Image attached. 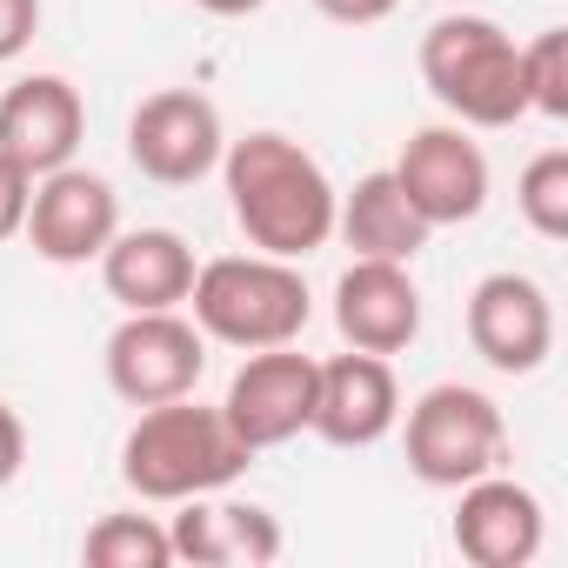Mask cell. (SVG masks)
<instances>
[{"label": "cell", "instance_id": "7", "mask_svg": "<svg viewBox=\"0 0 568 568\" xmlns=\"http://www.w3.org/2000/svg\"><path fill=\"white\" fill-rule=\"evenodd\" d=\"M315 375H322V362L315 355H295V342L254 348L234 368L227 395H221V415H227L234 442L247 455H267L281 442L308 435V422H315Z\"/></svg>", "mask_w": 568, "mask_h": 568}, {"label": "cell", "instance_id": "24", "mask_svg": "<svg viewBox=\"0 0 568 568\" xmlns=\"http://www.w3.org/2000/svg\"><path fill=\"white\" fill-rule=\"evenodd\" d=\"M315 8L328 21H342V28H375V21H388L402 8V0H315Z\"/></svg>", "mask_w": 568, "mask_h": 568}, {"label": "cell", "instance_id": "23", "mask_svg": "<svg viewBox=\"0 0 568 568\" xmlns=\"http://www.w3.org/2000/svg\"><path fill=\"white\" fill-rule=\"evenodd\" d=\"M34 34H41V0H0V68L21 61Z\"/></svg>", "mask_w": 568, "mask_h": 568}, {"label": "cell", "instance_id": "4", "mask_svg": "<svg viewBox=\"0 0 568 568\" xmlns=\"http://www.w3.org/2000/svg\"><path fill=\"white\" fill-rule=\"evenodd\" d=\"M422 81L462 128H515L521 101V48L488 14H442L422 34Z\"/></svg>", "mask_w": 568, "mask_h": 568}, {"label": "cell", "instance_id": "18", "mask_svg": "<svg viewBox=\"0 0 568 568\" xmlns=\"http://www.w3.org/2000/svg\"><path fill=\"white\" fill-rule=\"evenodd\" d=\"M335 234L355 247V254H368V261H408L415 267V254L428 247V221L415 214V201L402 194V181L388 174V168H375V174H362L342 201H335Z\"/></svg>", "mask_w": 568, "mask_h": 568}, {"label": "cell", "instance_id": "22", "mask_svg": "<svg viewBox=\"0 0 568 568\" xmlns=\"http://www.w3.org/2000/svg\"><path fill=\"white\" fill-rule=\"evenodd\" d=\"M28 201H34V174H28L14 154H0V241H14V234H21Z\"/></svg>", "mask_w": 568, "mask_h": 568}, {"label": "cell", "instance_id": "5", "mask_svg": "<svg viewBox=\"0 0 568 568\" xmlns=\"http://www.w3.org/2000/svg\"><path fill=\"white\" fill-rule=\"evenodd\" d=\"M395 428L408 448V475L422 488H468L475 475H495L508 462V422H501L495 395L475 382L422 388Z\"/></svg>", "mask_w": 568, "mask_h": 568}, {"label": "cell", "instance_id": "10", "mask_svg": "<svg viewBox=\"0 0 568 568\" xmlns=\"http://www.w3.org/2000/svg\"><path fill=\"white\" fill-rule=\"evenodd\" d=\"M21 234L34 241L41 261L54 267H88L101 261V247L121 234V194L108 174L94 168H54V174H34V201H28V221Z\"/></svg>", "mask_w": 568, "mask_h": 568}, {"label": "cell", "instance_id": "15", "mask_svg": "<svg viewBox=\"0 0 568 568\" xmlns=\"http://www.w3.org/2000/svg\"><path fill=\"white\" fill-rule=\"evenodd\" d=\"M88 108L68 74H21L0 94V154H14L28 174H54L81 154Z\"/></svg>", "mask_w": 568, "mask_h": 568}, {"label": "cell", "instance_id": "3", "mask_svg": "<svg viewBox=\"0 0 568 568\" xmlns=\"http://www.w3.org/2000/svg\"><path fill=\"white\" fill-rule=\"evenodd\" d=\"M194 308L187 322L221 342V348H281V342H302L308 315H315V295L295 261L281 254H221V261H201L194 267V288L187 302Z\"/></svg>", "mask_w": 568, "mask_h": 568}, {"label": "cell", "instance_id": "2", "mask_svg": "<svg viewBox=\"0 0 568 568\" xmlns=\"http://www.w3.org/2000/svg\"><path fill=\"white\" fill-rule=\"evenodd\" d=\"M254 455L234 442L227 415L221 408H201L194 395H174V402H154V408H134V428L121 435V481L141 495V501H187V495H214L227 488Z\"/></svg>", "mask_w": 568, "mask_h": 568}, {"label": "cell", "instance_id": "6", "mask_svg": "<svg viewBox=\"0 0 568 568\" xmlns=\"http://www.w3.org/2000/svg\"><path fill=\"white\" fill-rule=\"evenodd\" d=\"M101 368H108V388L128 408H154V402H174V395L201 388L207 335L181 308H141V315H121V328L108 335Z\"/></svg>", "mask_w": 568, "mask_h": 568}, {"label": "cell", "instance_id": "19", "mask_svg": "<svg viewBox=\"0 0 568 568\" xmlns=\"http://www.w3.org/2000/svg\"><path fill=\"white\" fill-rule=\"evenodd\" d=\"M81 555L94 568H168L174 561V541L154 515H101L81 541Z\"/></svg>", "mask_w": 568, "mask_h": 568}, {"label": "cell", "instance_id": "21", "mask_svg": "<svg viewBox=\"0 0 568 568\" xmlns=\"http://www.w3.org/2000/svg\"><path fill=\"white\" fill-rule=\"evenodd\" d=\"M521 101L541 121H568V34L561 28H541L521 48Z\"/></svg>", "mask_w": 568, "mask_h": 568}, {"label": "cell", "instance_id": "16", "mask_svg": "<svg viewBox=\"0 0 568 568\" xmlns=\"http://www.w3.org/2000/svg\"><path fill=\"white\" fill-rule=\"evenodd\" d=\"M174 561H194V568H267L281 561V521L261 508V501H227L221 488L214 495H187L174 501Z\"/></svg>", "mask_w": 568, "mask_h": 568}, {"label": "cell", "instance_id": "8", "mask_svg": "<svg viewBox=\"0 0 568 568\" xmlns=\"http://www.w3.org/2000/svg\"><path fill=\"white\" fill-rule=\"evenodd\" d=\"M227 128L201 88H161L128 114V161L161 187H194L221 168Z\"/></svg>", "mask_w": 568, "mask_h": 568}, {"label": "cell", "instance_id": "11", "mask_svg": "<svg viewBox=\"0 0 568 568\" xmlns=\"http://www.w3.org/2000/svg\"><path fill=\"white\" fill-rule=\"evenodd\" d=\"M468 348L495 375H535L555 355V302L535 274L495 267L468 288Z\"/></svg>", "mask_w": 568, "mask_h": 568}, {"label": "cell", "instance_id": "12", "mask_svg": "<svg viewBox=\"0 0 568 568\" xmlns=\"http://www.w3.org/2000/svg\"><path fill=\"white\" fill-rule=\"evenodd\" d=\"M455 548L475 568H528L548 541V515L541 495L515 475H475L468 488H455Z\"/></svg>", "mask_w": 568, "mask_h": 568}, {"label": "cell", "instance_id": "17", "mask_svg": "<svg viewBox=\"0 0 568 568\" xmlns=\"http://www.w3.org/2000/svg\"><path fill=\"white\" fill-rule=\"evenodd\" d=\"M194 247L174 234V227H121L108 247H101V288L141 315V308H181L187 288H194Z\"/></svg>", "mask_w": 568, "mask_h": 568}, {"label": "cell", "instance_id": "9", "mask_svg": "<svg viewBox=\"0 0 568 568\" xmlns=\"http://www.w3.org/2000/svg\"><path fill=\"white\" fill-rule=\"evenodd\" d=\"M388 174L402 181V194L415 201V214L428 227H462V221H475L488 207V154L462 121L415 128Z\"/></svg>", "mask_w": 568, "mask_h": 568}, {"label": "cell", "instance_id": "13", "mask_svg": "<svg viewBox=\"0 0 568 568\" xmlns=\"http://www.w3.org/2000/svg\"><path fill=\"white\" fill-rule=\"evenodd\" d=\"M395 422H402V382H395L388 355L348 348V355L322 362L308 435H322L328 448H375L395 435Z\"/></svg>", "mask_w": 568, "mask_h": 568}, {"label": "cell", "instance_id": "14", "mask_svg": "<svg viewBox=\"0 0 568 568\" xmlns=\"http://www.w3.org/2000/svg\"><path fill=\"white\" fill-rule=\"evenodd\" d=\"M335 328L362 355H402L422 335V288L408 261H368L355 254L335 281Z\"/></svg>", "mask_w": 568, "mask_h": 568}, {"label": "cell", "instance_id": "20", "mask_svg": "<svg viewBox=\"0 0 568 568\" xmlns=\"http://www.w3.org/2000/svg\"><path fill=\"white\" fill-rule=\"evenodd\" d=\"M515 207L541 241H568V148H541L521 181H515Z\"/></svg>", "mask_w": 568, "mask_h": 568}, {"label": "cell", "instance_id": "25", "mask_svg": "<svg viewBox=\"0 0 568 568\" xmlns=\"http://www.w3.org/2000/svg\"><path fill=\"white\" fill-rule=\"evenodd\" d=\"M21 462H28V428H21V415L8 402H0V488L21 475Z\"/></svg>", "mask_w": 568, "mask_h": 568}, {"label": "cell", "instance_id": "26", "mask_svg": "<svg viewBox=\"0 0 568 568\" xmlns=\"http://www.w3.org/2000/svg\"><path fill=\"white\" fill-rule=\"evenodd\" d=\"M201 14H221V21H234V14H254V8H267V0H194Z\"/></svg>", "mask_w": 568, "mask_h": 568}, {"label": "cell", "instance_id": "1", "mask_svg": "<svg viewBox=\"0 0 568 568\" xmlns=\"http://www.w3.org/2000/svg\"><path fill=\"white\" fill-rule=\"evenodd\" d=\"M221 187H227V214L247 234L254 254H281V261H308L335 241V201L342 187L328 181V168L295 141L254 128L241 141L221 148Z\"/></svg>", "mask_w": 568, "mask_h": 568}]
</instances>
